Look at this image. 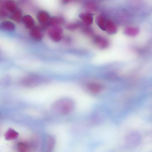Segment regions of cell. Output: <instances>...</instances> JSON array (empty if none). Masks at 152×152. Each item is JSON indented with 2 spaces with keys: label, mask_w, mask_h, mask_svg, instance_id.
Listing matches in <instances>:
<instances>
[{
  "label": "cell",
  "mask_w": 152,
  "mask_h": 152,
  "mask_svg": "<svg viewBox=\"0 0 152 152\" xmlns=\"http://www.w3.org/2000/svg\"><path fill=\"white\" fill-rule=\"evenodd\" d=\"M74 107L75 104L72 100L64 98L54 102L52 106V110L56 114L66 115L71 113Z\"/></svg>",
  "instance_id": "6da1fadb"
},
{
  "label": "cell",
  "mask_w": 152,
  "mask_h": 152,
  "mask_svg": "<svg viewBox=\"0 0 152 152\" xmlns=\"http://www.w3.org/2000/svg\"><path fill=\"white\" fill-rule=\"evenodd\" d=\"M48 34L53 40L55 42H58L62 38L63 29L60 26H52L49 29Z\"/></svg>",
  "instance_id": "7a4b0ae2"
},
{
  "label": "cell",
  "mask_w": 152,
  "mask_h": 152,
  "mask_svg": "<svg viewBox=\"0 0 152 152\" xmlns=\"http://www.w3.org/2000/svg\"><path fill=\"white\" fill-rule=\"evenodd\" d=\"M50 17L49 13L46 11L41 10L37 13V18L41 24L40 27L43 30L49 26Z\"/></svg>",
  "instance_id": "3957f363"
},
{
  "label": "cell",
  "mask_w": 152,
  "mask_h": 152,
  "mask_svg": "<svg viewBox=\"0 0 152 152\" xmlns=\"http://www.w3.org/2000/svg\"><path fill=\"white\" fill-rule=\"evenodd\" d=\"M42 80L39 76L31 75L25 77L22 81V83L25 86L33 87L40 84Z\"/></svg>",
  "instance_id": "277c9868"
},
{
  "label": "cell",
  "mask_w": 152,
  "mask_h": 152,
  "mask_svg": "<svg viewBox=\"0 0 152 152\" xmlns=\"http://www.w3.org/2000/svg\"><path fill=\"white\" fill-rule=\"evenodd\" d=\"M79 17L85 26H89L93 23V15L91 12H82L80 14Z\"/></svg>",
  "instance_id": "5b68a950"
},
{
  "label": "cell",
  "mask_w": 152,
  "mask_h": 152,
  "mask_svg": "<svg viewBox=\"0 0 152 152\" xmlns=\"http://www.w3.org/2000/svg\"><path fill=\"white\" fill-rule=\"evenodd\" d=\"M16 26L12 22L5 20L0 24V30L7 32H12L15 31Z\"/></svg>",
  "instance_id": "8992f818"
},
{
  "label": "cell",
  "mask_w": 152,
  "mask_h": 152,
  "mask_svg": "<svg viewBox=\"0 0 152 152\" xmlns=\"http://www.w3.org/2000/svg\"><path fill=\"white\" fill-rule=\"evenodd\" d=\"M42 31L40 26H34L31 29L30 32V36L36 40H40L43 37Z\"/></svg>",
  "instance_id": "52a82bcc"
},
{
  "label": "cell",
  "mask_w": 152,
  "mask_h": 152,
  "mask_svg": "<svg viewBox=\"0 0 152 152\" xmlns=\"http://www.w3.org/2000/svg\"><path fill=\"white\" fill-rule=\"evenodd\" d=\"M93 40L96 46L100 49H104L107 48L109 45L108 40L106 38L101 36H95Z\"/></svg>",
  "instance_id": "ba28073f"
},
{
  "label": "cell",
  "mask_w": 152,
  "mask_h": 152,
  "mask_svg": "<svg viewBox=\"0 0 152 152\" xmlns=\"http://www.w3.org/2000/svg\"><path fill=\"white\" fill-rule=\"evenodd\" d=\"M117 28L114 23L110 19L106 20L105 31L108 34H114L117 31Z\"/></svg>",
  "instance_id": "9c48e42d"
},
{
  "label": "cell",
  "mask_w": 152,
  "mask_h": 152,
  "mask_svg": "<svg viewBox=\"0 0 152 152\" xmlns=\"http://www.w3.org/2000/svg\"><path fill=\"white\" fill-rule=\"evenodd\" d=\"M22 21L27 29L31 30L35 26L34 20L33 18L29 15H26L23 16Z\"/></svg>",
  "instance_id": "30bf717a"
},
{
  "label": "cell",
  "mask_w": 152,
  "mask_h": 152,
  "mask_svg": "<svg viewBox=\"0 0 152 152\" xmlns=\"http://www.w3.org/2000/svg\"><path fill=\"white\" fill-rule=\"evenodd\" d=\"M139 32V29L134 26H128L124 29V33L126 36L134 37L137 35Z\"/></svg>",
  "instance_id": "8fae6325"
},
{
  "label": "cell",
  "mask_w": 152,
  "mask_h": 152,
  "mask_svg": "<svg viewBox=\"0 0 152 152\" xmlns=\"http://www.w3.org/2000/svg\"><path fill=\"white\" fill-rule=\"evenodd\" d=\"M65 22L64 18L61 16H55L51 17L49 21V26H60Z\"/></svg>",
  "instance_id": "7c38bea8"
},
{
  "label": "cell",
  "mask_w": 152,
  "mask_h": 152,
  "mask_svg": "<svg viewBox=\"0 0 152 152\" xmlns=\"http://www.w3.org/2000/svg\"><path fill=\"white\" fill-rule=\"evenodd\" d=\"M23 17L21 10L18 8L15 12L12 13L10 16V18L13 21L19 23L22 21Z\"/></svg>",
  "instance_id": "4fadbf2b"
},
{
  "label": "cell",
  "mask_w": 152,
  "mask_h": 152,
  "mask_svg": "<svg viewBox=\"0 0 152 152\" xmlns=\"http://www.w3.org/2000/svg\"><path fill=\"white\" fill-rule=\"evenodd\" d=\"M4 6L8 12L12 13L18 9L17 4L13 1L10 0L7 1L5 3Z\"/></svg>",
  "instance_id": "5bb4252c"
},
{
  "label": "cell",
  "mask_w": 152,
  "mask_h": 152,
  "mask_svg": "<svg viewBox=\"0 0 152 152\" xmlns=\"http://www.w3.org/2000/svg\"><path fill=\"white\" fill-rule=\"evenodd\" d=\"M106 19L103 15H99L95 18L96 23L102 30L105 31V24Z\"/></svg>",
  "instance_id": "9a60e30c"
},
{
  "label": "cell",
  "mask_w": 152,
  "mask_h": 152,
  "mask_svg": "<svg viewBox=\"0 0 152 152\" xmlns=\"http://www.w3.org/2000/svg\"><path fill=\"white\" fill-rule=\"evenodd\" d=\"M82 26L81 23L78 22H72L67 24L66 28L68 30L73 31L80 28Z\"/></svg>",
  "instance_id": "2e32d148"
},
{
  "label": "cell",
  "mask_w": 152,
  "mask_h": 152,
  "mask_svg": "<svg viewBox=\"0 0 152 152\" xmlns=\"http://www.w3.org/2000/svg\"><path fill=\"white\" fill-rule=\"evenodd\" d=\"M85 8L88 10H93L95 9L96 5L95 4L91 1H88L85 3Z\"/></svg>",
  "instance_id": "e0dca14e"
},
{
  "label": "cell",
  "mask_w": 152,
  "mask_h": 152,
  "mask_svg": "<svg viewBox=\"0 0 152 152\" xmlns=\"http://www.w3.org/2000/svg\"><path fill=\"white\" fill-rule=\"evenodd\" d=\"M88 87L91 91L94 92H98L100 89V87L98 85L94 83L89 84Z\"/></svg>",
  "instance_id": "ac0fdd59"
},
{
  "label": "cell",
  "mask_w": 152,
  "mask_h": 152,
  "mask_svg": "<svg viewBox=\"0 0 152 152\" xmlns=\"http://www.w3.org/2000/svg\"><path fill=\"white\" fill-rule=\"evenodd\" d=\"M8 12L4 5L0 7V17L4 18L7 17L8 15Z\"/></svg>",
  "instance_id": "d6986e66"
}]
</instances>
